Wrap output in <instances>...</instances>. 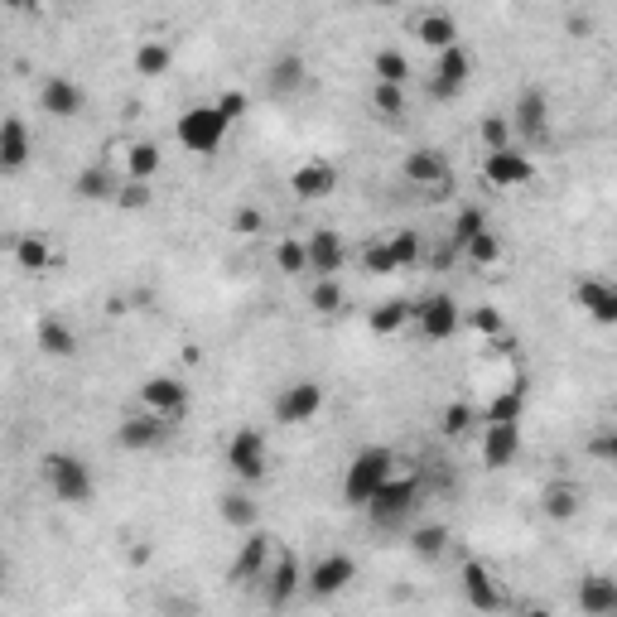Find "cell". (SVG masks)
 Listing matches in <instances>:
<instances>
[{
    "label": "cell",
    "instance_id": "cell-1",
    "mask_svg": "<svg viewBox=\"0 0 617 617\" xmlns=\"http://www.w3.org/2000/svg\"><path fill=\"white\" fill-rule=\"evenodd\" d=\"M396 478V454L391 449H381V444H372V449H362V454L348 463V473H343V502L357 511L372 507V497L381 492V487Z\"/></svg>",
    "mask_w": 617,
    "mask_h": 617
},
{
    "label": "cell",
    "instance_id": "cell-2",
    "mask_svg": "<svg viewBox=\"0 0 617 617\" xmlns=\"http://www.w3.org/2000/svg\"><path fill=\"white\" fill-rule=\"evenodd\" d=\"M39 473H44L49 492H54L58 502H68V507H87L97 497V478H92L87 458H78V454H44Z\"/></svg>",
    "mask_w": 617,
    "mask_h": 617
},
{
    "label": "cell",
    "instance_id": "cell-3",
    "mask_svg": "<svg viewBox=\"0 0 617 617\" xmlns=\"http://www.w3.org/2000/svg\"><path fill=\"white\" fill-rule=\"evenodd\" d=\"M415 502H420V483H415V478H391V483L372 497L367 521H372L376 531H396V526H405V521L415 516Z\"/></svg>",
    "mask_w": 617,
    "mask_h": 617
},
{
    "label": "cell",
    "instance_id": "cell-4",
    "mask_svg": "<svg viewBox=\"0 0 617 617\" xmlns=\"http://www.w3.org/2000/svg\"><path fill=\"white\" fill-rule=\"evenodd\" d=\"M179 145L184 150H193V155H217L222 150V140H227V121H222V111L217 107H188L184 116H179Z\"/></svg>",
    "mask_w": 617,
    "mask_h": 617
},
{
    "label": "cell",
    "instance_id": "cell-5",
    "mask_svg": "<svg viewBox=\"0 0 617 617\" xmlns=\"http://www.w3.org/2000/svg\"><path fill=\"white\" fill-rule=\"evenodd\" d=\"M511 131L526 140V150L550 145V97H545V87H521V97L511 107Z\"/></svg>",
    "mask_w": 617,
    "mask_h": 617
},
{
    "label": "cell",
    "instance_id": "cell-6",
    "mask_svg": "<svg viewBox=\"0 0 617 617\" xmlns=\"http://www.w3.org/2000/svg\"><path fill=\"white\" fill-rule=\"evenodd\" d=\"M174 439V420H164V415H150V410H140V415H126L121 425H116V444L126 449V454H155Z\"/></svg>",
    "mask_w": 617,
    "mask_h": 617
},
{
    "label": "cell",
    "instance_id": "cell-7",
    "mask_svg": "<svg viewBox=\"0 0 617 617\" xmlns=\"http://www.w3.org/2000/svg\"><path fill=\"white\" fill-rule=\"evenodd\" d=\"M405 184L425 188L430 198H444L449 188H454V169H449V160L439 155V150H430V145H420V150H410L401 164Z\"/></svg>",
    "mask_w": 617,
    "mask_h": 617
},
{
    "label": "cell",
    "instance_id": "cell-8",
    "mask_svg": "<svg viewBox=\"0 0 617 617\" xmlns=\"http://www.w3.org/2000/svg\"><path fill=\"white\" fill-rule=\"evenodd\" d=\"M227 468L242 478V483H261L270 473V449L261 430H237L227 439Z\"/></svg>",
    "mask_w": 617,
    "mask_h": 617
},
{
    "label": "cell",
    "instance_id": "cell-9",
    "mask_svg": "<svg viewBox=\"0 0 617 617\" xmlns=\"http://www.w3.org/2000/svg\"><path fill=\"white\" fill-rule=\"evenodd\" d=\"M319 410H323L319 381H290V386H280V396L270 401V415H275L280 425H309Z\"/></svg>",
    "mask_w": 617,
    "mask_h": 617
},
{
    "label": "cell",
    "instance_id": "cell-10",
    "mask_svg": "<svg viewBox=\"0 0 617 617\" xmlns=\"http://www.w3.org/2000/svg\"><path fill=\"white\" fill-rule=\"evenodd\" d=\"M458 589H463V603L478 608V613H502V608H507V589L492 579V569H487L483 560H463Z\"/></svg>",
    "mask_w": 617,
    "mask_h": 617
},
{
    "label": "cell",
    "instance_id": "cell-11",
    "mask_svg": "<svg viewBox=\"0 0 617 617\" xmlns=\"http://www.w3.org/2000/svg\"><path fill=\"white\" fill-rule=\"evenodd\" d=\"M458 323H463V309H458L454 295H425L415 304V328H420V338H430V343L454 338Z\"/></svg>",
    "mask_w": 617,
    "mask_h": 617
},
{
    "label": "cell",
    "instance_id": "cell-12",
    "mask_svg": "<svg viewBox=\"0 0 617 617\" xmlns=\"http://www.w3.org/2000/svg\"><path fill=\"white\" fill-rule=\"evenodd\" d=\"M193 401V391H188L179 376H145L140 381V410H150V415H164V420H179Z\"/></svg>",
    "mask_w": 617,
    "mask_h": 617
},
{
    "label": "cell",
    "instance_id": "cell-13",
    "mask_svg": "<svg viewBox=\"0 0 617 617\" xmlns=\"http://www.w3.org/2000/svg\"><path fill=\"white\" fill-rule=\"evenodd\" d=\"M304 589V574H299V560L285 550V555H275V564L266 569V579H261V598H266L270 613H280V608H290V598Z\"/></svg>",
    "mask_w": 617,
    "mask_h": 617
},
{
    "label": "cell",
    "instance_id": "cell-14",
    "mask_svg": "<svg viewBox=\"0 0 617 617\" xmlns=\"http://www.w3.org/2000/svg\"><path fill=\"white\" fill-rule=\"evenodd\" d=\"M468 78H473V54H468L463 44H454V49H444V54H439V63H434L430 92L439 97V102H454L458 92L468 87Z\"/></svg>",
    "mask_w": 617,
    "mask_h": 617
},
{
    "label": "cell",
    "instance_id": "cell-15",
    "mask_svg": "<svg viewBox=\"0 0 617 617\" xmlns=\"http://www.w3.org/2000/svg\"><path fill=\"white\" fill-rule=\"evenodd\" d=\"M352 579H357V560H352V555H323V560L304 574V589H309V598H338Z\"/></svg>",
    "mask_w": 617,
    "mask_h": 617
},
{
    "label": "cell",
    "instance_id": "cell-16",
    "mask_svg": "<svg viewBox=\"0 0 617 617\" xmlns=\"http://www.w3.org/2000/svg\"><path fill=\"white\" fill-rule=\"evenodd\" d=\"M483 179L492 188H521L536 179V160L526 150H497V155H483Z\"/></svg>",
    "mask_w": 617,
    "mask_h": 617
},
{
    "label": "cell",
    "instance_id": "cell-17",
    "mask_svg": "<svg viewBox=\"0 0 617 617\" xmlns=\"http://www.w3.org/2000/svg\"><path fill=\"white\" fill-rule=\"evenodd\" d=\"M309 275L314 280H338V270L348 266V242L333 232V227H319V232H309Z\"/></svg>",
    "mask_w": 617,
    "mask_h": 617
},
{
    "label": "cell",
    "instance_id": "cell-18",
    "mask_svg": "<svg viewBox=\"0 0 617 617\" xmlns=\"http://www.w3.org/2000/svg\"><path fill=\"white\" fill-rule=\"evenodd\" d=\"M39 107H44V116H58V121H73V116H82L87 111V92H82L73 78H63V73H54V78L39 82Z\"/></svg>",
    "mask_w": 617,
    "mask_h": 617
},
{
    "label": "cell",
    "instance_id": "cell-19",
    "mask_svg": "<svg viewBox=\"0 0 617 617\" xmlns=\"http://www.w3.org/2000/svg\"><path fill=\"white\" fill-rule=\"evenodd\" d=\"M270 540L266 531H251V536L242 540V550H237V560L227 564V579L232 584H256V579H266V569H270Z\"/></svg>",
    "mask_w": 617,
    "mask_h": 617
},
{
    "label": "cell",
    "instance_id": "cell-20",
    "mask_svg": "<svg viewBox=\"0 0 617 617\" xmlns=\"http://www.w3.org/2000/svg\"><path fill=\"white\" fill-rule=\"evenodd\" d=\"M574 304L589 314L593 323H617V285L613 280H598V275H584V280H574Z\"/></svg>",
    "mask_w": 617,
    "mask_h": 617
},
{
    "label": "cell",
    "instance_id": "cell-21",
    "mask_svg": "<svg viewBox=\"0 0 617 617\" xmlns=\"http://www.w3.org/2000/svg\"><path fill=\"white\" fill-rule=\"evenodd\" d=\"M574 603L584 617H617V579L608 574H584L579 589H574Z\"/></svg>",
    "mask_w": 617,
    "mask_h": 617
},
{
    "label": "cell",
    "instance_id": "cell-22",
    "mask_svg": "<svg viewBox=\"0 0 617 617\" xmlns=\"http://www.w3.org/2000/svg\"><path fill=\"white\" fill-rule=\"evenodd\" d=\"M333 188H338V169H333L328 160H304L295 174H290V193H295V198H304V203L328 198Z\"/></svg>",
    "mask_w": 617,
    "mask_h": 617
},
{
    "label": "cell",
    "instance_id": "cell-23",
    "mask_svg": "<svg viewBox=\"0 0 617 617\" xmlns=\"http://www.w3.org/2000/svg\"><path fill=\"white\" fill-rule=\"evenodd\" d=\"M29 155H34V140H29V126L20 116H5L0 121V169L5 174H15V169H25Z\"/></svg>",
    "mask_w": 617,
    "mask_h": 617
},
{
    "label": "cell",
    "instance_id": "cell-24",
    "mask_svg": "<svg viewBox=\"0 0 617 617\" xmlns=\"http://www.w3.org/2000/svg\"><path fill=\"white\" fill-rule=\"evenodd\" d=\"M304 82H309V63L299 54H280L266 63V87L275 97H295V92H304Z\"/></svg>",
    "mask_w": 617,
    "mask_h": 617
},
{
    "label": "cell",
    "instance_id": "cell-25",
    "mask_svg": "<svg viewBox=\"0 0 617 617\" xmlns=\"http://www.w3.org/2000/svg\"><path fill=\"white\" fill-rule=\"evenodd\" d=\"M73 193H78L82 203H116L121 198V179H116V169H107V164H87L78 179H73Z\"/></svg>",
    "mask_w": 617,
    "mask_h": 617
},
{
    "label": "cell",
    "instance_id": "cell-26",
    "mask_svg": "<svg viewBox=\"0 0 617 617\" xmlns=\"http://www.w3.org/2000/svg\"><path fill=\"white\" fill-rule=\"evenodd\" d=\"M540 511H545L550 521H574V516L584 511V487L569 483V478H555V483L540 492Z\"/></svg>",
    "mask_w": 617,
    "mask_h": 617
},
{
    "label": "cell",
    "instance_id": "cell-27",
    "mask_svg": "<svg viewBox=\"0 0 617 617\" xmlns=\"http://www.w3.org/2000/svg\"><path fill=\"white\" fill-rule=\"evenodd\" d=\"M415 39H425L434 54H444L458 44V20L449 10H425V15H415Z\"/></svg>",
    "mask_w": 617,
    "mask_h": 617
},
{
    "label": "cell",
    "instance_id": "cell-28",
    "mask_svg": "<svg viewBox=\"0 0 617 617\" xmlns=\"http://www.w3.org/2000/svg\"><path fill=\"white\" fill-rule=\"evenodd\" d=\"M521 454V425H487L483 434V463L487 468H507Z\"/></svg>",
    "mask_w": 617,
    "mask_h": 617
},
{
    "label": "cell",
    "instance_id": "cell-29",
    "mask_svg": "<svg viewBox=\"0 0 617 617\" xmlns=\"http://www.w3.org/2000/svg\"><path fill=\"white\" fill-rule=\"evenodd\" d=\"M410 319H415V304H405V299H386V304H376L372 314H367V328H372L376 338H391V333H401Z\"/></svg>",
    "mask_w": 617,
    "mask_h": 617
},
{
    "label": "cell",
    "instance_id": "cell-30",
    "mask_svg": "<svg viewBox=\"0 0 617 617\" xmlns=\"http://www.w3.org/2000/svg\"><path fill=\"white\" fill-rule=\"evenodd\" d=\"M39 348L49 352V357H73V352L82 348V338H78V328H73V323L44 319V323H39Z\"/></svg>",
    "mask_w": 617,
    "mask_h": 617
},
{
    "label": "cell",
    "instance_id": "cell-31",
    "mask_svg": "<svg viewBox=\"0 0 617 617\" xmlns=\"http://www.w3.org/2000/svg\"><path fill=\"white\" fill-rule=\"evenodd\" d=\"M169 63H174V49H169L164 39H145V44L135 49V73H140V78H164Z\"/></svg>",
    "mask_w": 617,
    "mask_h": 617
},
{
    "label": "cell",
    "instance_id": "cell-32",
    "mask_svg": "<svg viewBox=\"0 0 617 617\" xmlns=\"http://www.w3.org/2000/svg\"><path fill=\"white\" fill-rule=\"evenodd\" d=\"M217 516H222L232 531H256V516H261V511H256V502H251L246 492H227V497L217 502Z\"/></svg>",
    "mask_w": 617,
    "mask_h": 617
},
{
    "label": "cell",
    "instance_id": "cell-33",
    "mask_svg": "<svg viewBox=\"0 0 617 617\" xmlns=\"http://www.w3.org/2000/svg\"><path fill=\"white\" fill-rule=\"evenodd\" d=\"M126 169H131V179L150 184L160 174V145L155 140H135L131 150H126Z\"/></svg>",
    "mask_w": 617,
    "mask_h": 617
},
{
    "label": "cell",
    "instance_id": "cell-34",
    "mask_svg": "<svg viewBox=\"0 0 617 617\" xmlns=\"http://www.w3.org/2000/svg\"><path fill=\"white\" fill-rule=\"evenodd\" d=\"M444 550H449V526H420V531L410 536V555H415V560L434 564Z\"/></svg>",
    "mask_w": 617,
    "mask_h": 617
},
{
    "label": "cell",
    "instance_id": "cell-35",
    "mask_svg": "<svg viewBox=\"0 0 617 617\" xmlns=\"http://www.w3.org/2000/svg\"><path fill=\"white\" fill-rule=\"evenodd\" d=\"M49 261H54V251H49V242L44 237H20L15 242V266L29 270V275H44L49 270Z\"/></svg>",
    "mask_w": 617,
    "mask_h": 617
},
{
    "label": "cell",
    "instance_id": "cell-36",
    "mask_svg": "<svg viewBox=\"0 0 617 617\" xmlns=\"http://www.w3.org/2000/svg\"><path fill=\"white\" fill-rule=\"evenodd\" d=\"M372 73H376V82H391V87H405V78H410V58H405L401 49H376V58H372Z\"/></svg>",
    "mask_w": 617,
    "mask_h": 617
},
{
    "label": "cell",
    "instance_id": "cell-37",
    "mask_svg": "<svg viewBox=\"0 0 617 617\" xmlns=\"http://www.w3.org/2000/svg\"><path fill=\"white\" fill-rule=\"evenodd\" d=\"M483 232H487V213H483V208H473V203H468V208H458V217H454V246H458V251H468V246L478 242Z\"/></svg>",
    "mask_w": 617,
    "mask_h": 617
},
{
    "label": "cell",
    "instance_id": "cell-38",
    "mask_svg": "<svg viewBox=\"0 0 617 617\" xmlns=\"http://www.w3.org/2000/svg\"><path fill=\"white\" fill-rule=\"evenodd\" d=\"M521 410H526V396L521 386H507L497 401L487 405V425H521Z\"/></svg>",
    "mask_w": 617,
    "mask_h": 617
},
{
    "label": "cell",
    "instance_id": "cell-39",
    "mask_svg": "<svg viewBox=\"0 0 617 617\" xmlns=\"http://www.w3.org/2000/svg\"><path fill=\"white\" fill-rule=\"evenodd\" d=\"M275 270H280V275H304V270H309V246L299 242V237L275 242Z\"/></svg>",
    "mask_w": 617,
    "mask_h": 617
},
{
    "label": "cell",
    "instance_id": "cell-40",
    "mask_svg": "<svg viewBox=\"0 0 617 617\" xmlns=\"http://www.w3.org/2000/svg\"><path fill=\"white\" fill-rule=\"evenodd\" d=\"M473 425H478V410H473L468 401H449L444 405V415H439V430L449 434V439H463Z\"/></svg>",
    "mask_w": 617,
    "mask_h": 617
},
{
    "label": "cell",
    "instance_id": "cell-41",
    "mask_svg": "<svg viewBox=\"0 0 617 617\" xmlns=\"http://www.w3.org/2000/svg\"><path fill=\"white\" fill-rule=\"evenodd\" d=\"M372 111L381 116V121H401V116H405V87L376 82V87H372Z\"/></svg>",
    "mask_w": 617,
    "mask_h": 617
},
{
    "label": "cell",
    "instance_id": "cell-42",
    "mask_svg": "<svg viewBox=\"0 0 617 617\" xmlns=\"http://www.w3.org/2000/svg\"><path fill=\"white\" fill-rule=\"evenodd\" d=\"M343 304H348V295H343L338 280H314V285H309V309H314V314H338Z\"/></svg>",
    "mask_w": 617,
    "mask_h": 617
},
{
    "label": "cell",
    "instance_id": "cell-43",
    "mask_svg": "<svg viewBox=\"0 0 617 617\" xmlns=\"http://www.w3.org/2000/svg\"><path fill=\"white\" fill-rule=\"evenodd\" d=\"M478 135H483V150H487V155H497V150H511V121H507V116H483Z\"/></svg>",
    "mask_w": 617,
    "mask_h": 617
},
{
    "label": "cell",
    "instance_id": "cell-44",
    "mask_svg": "<svg viewBox=\"0 0 617 617\" xmlns=\"http://www.w3.org/2000/svg\"><path fill=\"white\" fill-rule=\"evenodd\" d=\"M362 270H367V275H391V270H401V266H396V251H391V242H367V246H362Z\"/></svg>",
    "mask_w": 617,
    "mask_h": 617
},
{
    "label": "cell",
    "instance_id": "cell-45",
    "mask_svg": "<svg viewBox=\"0 0 617 617\" xmlns=\"http://www.w3.org/2000/svg\"><path fill=\"white\" fill-rule=\"evenodd\" d=\"M463 256H468V261H473V266H497V261H502V237H497V232H492V227H487L483 237H478V242L468 246V251H463Z\"/></svg>",
    "mask_w": 617,
    "mask_h": 617
},
{
    "label": "cell",
    "instance_id": "cell-46",
    "mask_svg": "<svg viewBox=\"0 0 617 617\" xmlns=\"http://www.w3.org/2000/svg\"><path fill=\"white\" fill-rule=\"evenodd\" d=\"M150 203H155L150 184H140V179H126V184H121V198H116V208H131V213H140V208H150Z\"/></svg>",
    "mask_w": 617,
    "mask_h": 617
},
{
    "label": "cell",
    "instance_id": "cell-47",
    "mask_svg": "<svg viewBox=\"0 0 617 617\" xmlns=\"http://www.w3.org/2000/svg\"><path fill=\"white\" fill-rule=\"evenodd\" d=\"M391 251H396V266H415V261H420V232L401 227V232L391 237Z\"/></svg>",
    "mask_w": 617,
    "mask_h": 617
},
{
    "label": "cell",
    "instance_id": "cell-48",
    "mask_svg": "<svg viewBox=\"0 0 617 617\" xmlns=\"http://www.w3.org/2000/svg\"><path fill=\"white\" fill-rule=\"evenodd\" d=\"M232 232L261 237V232H266V213H261V208H237V213H232Z\"/></svg>",
    "mask_w": 617,
    "mask_h": 617
},
{
    "label": "cell",
    "instance_id": "cell-49",
    "mask_svg": "<svg viewBox=\"0 0 617 617\" xmlns=\"http://www.w3.org/2000/svg\"><path fill=\"white\" fill-rule=\"evenodd\" d=\"M468 323H473L478 333H487V338H502V314H497L492 304H478V309L468 314Z\"/></svg>",
    "mask_w": 617,
    "mask_h": 617
},
{
    "label": "cell",
    "instance_id": "cell-50",
    "mask_svg": "<svg viewBox=\"0 0 617 617\" xmlns=\"http://www.w3.org/2000/svg\"><path fill=\"white\" fill-rule=\"evenodd\" d=\"M589 454L598 458V463H617V425H608L603 434H593V439H589Z\"/></svg>",
    "mask_w": 617,
    "mask_h": 617
},
{
    "label": "cell",
    "instance_id": "cell-51",
    "mask_svg": "<svg viewBox=\"0 0 617 617\" xmlns=\"http://www.w3.org/2000/svg\"><path fill=\"white\" fill-rule=\"evenodd\" d=\"M213 107L222 111V121H227V126H232V121H237V116H246V92H222V97H217Z\"/></svg>",
    "mask_w": 617,
    "mask_h": 617
},
{
    "label": "cell",
    "instance_id": "cell-52",
    "mask_svg": "<svg viewBox=\"0 0 617 617\" xmlns=\"http://www.w3.org/2000/svg\"><path fill=\"white\" fill-rule=\"evenodd\" d=\"M526 617H555V613H550V608H531V613H526Z\"/></svg>",
    "mask_w": 617,
    "mask_h": 617
}]
</instances>
